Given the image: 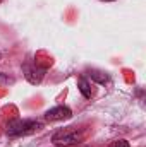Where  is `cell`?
Wrapping results in <instances>:
<instances>
[{"instance_id":"1","label":"cell","mask_w":146,"mask_h":147,"mask_svg":"<svg viewBox=\"0 0 146 147\" xmlns=\"http://www.w3.org/2000/svg\"><path fill=\"white\" fill-rule=\"evenodd\" d=\"M41 128V123L36 120H12L7 123V134L10 137H17V135H28L38 132Z\"/></svg>"},{"instance_id":"2","label":"cell","mask_w":146,"mask_h":147,"mask_svg":"<svg viewBox=\"0 0 146 147\" xmlns=\"http://www.w3.org/2000/svg\"><path fill=\"white\" fill-rule=\"evenodd\" d=\"M81 140H83V132L76 130L72 127L64 128V130H59V132H55L53 137H52V142H53L55 146H64V147L79 144Z\"/></svg>"},{"instance_id":"3","label":"cell","mask_w":146,"mask_h":147,"mask_svg":"<svg viewBox=\"0 0 146 147\" xmlns=\"http://www.w3.org/2000/svg\"><path fill=\"white\" fill-rule=\"evenodd\" d=\"M71 116H72V111L67 106H55V108H52L45 113V118L48 121H60V120H67Z\"/></svg>"},{"instance_id":"4","label":"cell","mask_w":146,"mask_h":147,"mask_svg":"<svg viewBox=\"0 0 146 147\" xmlns=\"http://www.w3.org/2000/svg\"><path fill=\"white\" fill-rule=\"evenodd\" d=\"M24 75H26V79L31 84H40L43 80L45 70L43 69H38V67H31V65H24Z\"/></svg>"},{"instance_id":"5","label":"cell","mask_w":146,"mask_h":147,"mask_svg":"<svg viewBox=\"0 0 146 147\" xmlns=\"http://www.w3.org/2000/svg\"><path fill=\"white\" fill-rule=\"evenodd\" d=\"M77 87H79L81 94H83L86 99H89V98L93 96V89H91V84H89V80H88V79L81 77V79H79V82H77Z\"/></svg>"},{"instance_id":"6","label":"cell","mask_w":146,"mask_h":147,"mask_svg":"<svg viewBox=\"0 0 146 147\" xmlns=\"http://www.w3.org/2000/svg\"><path fill=\"white\" fill-rule=\"evenodd\" d=\"M91 75V79L93 80H96L98 84H105V82H108V75L105 72H98V70H93V72L89 74Z\"/></svg>"},{"instance_id":"7","label":"cell","mask_w":146,"mask_h":147,"mask_svg":"<svg viewBox=\"0 0 146 147\" xmlns=\"http://www.w3.org/2000/svg\"><path fill=\"white\" fill-rule=\"evenodd\" d=\"M110 147H131V146H129L127 140H115V142H112Z\"/></svg>"},{"instance_id":"8","label":"cell","mask_w":146,"mask_h":147,"mask_svg":"<svg viewBox=\"0 0 146 147\" xmlns=\"http://www.w3.org/2000/svg\"><path fill=\"white\" fill-rule=\"evenodd\" d=\"M9 82H12V79L7 77V75H3V74L0 72V84H9Z\"/></svg>"},{"instance_id":"9","label":"cell","mask_w":146,"mask_h":147,"mask_svg":"<svg viewBox=\"0 0 146 147\" xmlns=\"http://www.w3.org/2000/svg\"><path fill=\"white\" fill-rule=\"evenodd\" d=\"M103 2H113V0H103Z\"/></svg>"},{"instance_id":"10","label":"cell","mask_w":146,"mask_h":147,"mask_svg":"<svg viewBox=\"0 0 146 147\" xmlns=\"http://www.w3.org/2000/svg\"><path fill=\"white\" fill-rule=\"evenodd\" d=\"M0 58H2V53H0Z\"/></svg>"}]
</instances>
